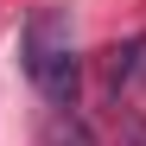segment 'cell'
I'll return each mask as SVG.
<instances>
[{"mask_svg":"<svg viewBox=\"0 0 146 146\" xmlns=\"http://www.w3.org/2000/svg\"><path fill=\"white\" fill-rule=\"evenodd\" d=\"M44 140H51V146H95V133H89V127H83V121L70 114V108H57V114H51Z\"/></svg>","mask_w":146,"mask_h":146,"instance_id":"3","label":"cell"},{"mask_svg":"<svg viewBox=\"0 0 146 146\" xmlns=\"http://www.w3.org/2000/svg\"><path fill=\"white\" fill-rule=\"evenodd\" d=\"M26 76L51 108H76V83H83V57H76V26L64 7H38L26 19Z\"/></svg>","mask_w":146,"mask_h":146,"instance_id":"1","label":"cell"},{"mask_svg":"<svg viewBox=\"0 0 146 146\" xmlns=\"http://www.w3.org/2000/svg\"><path fill=\"white\" fill-rule=\"evenodd\" d=\"M102 83H108L114 102H121L133 83H146V32L127 38V44H108V51H102Z\"/></svg>","mask_w":146,"mask_h":146,"instance_id":"2","label":"cell"}]
</instances>
